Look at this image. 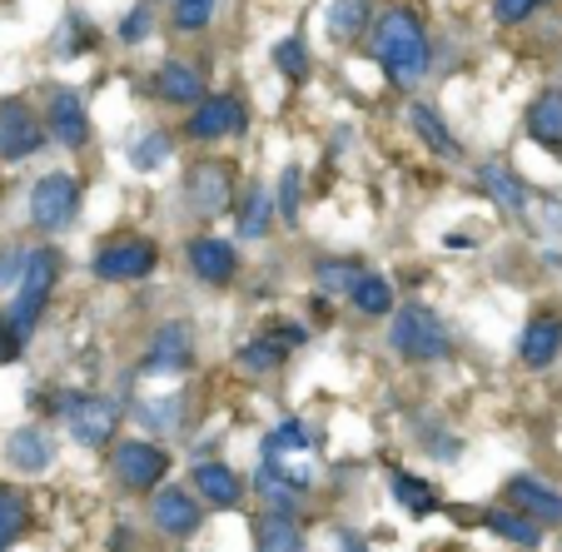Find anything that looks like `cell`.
Segmentation results:
<instances>
[{
    "label": "cell",
    "mask_w": 562,
    "mask_h": 552,
    "mask_svg": "<svg viewBox=\"0 0 562 552\" xmlns=\"http://www.w3.org/2000/svg\"><path fill=\"white\" fill-rule=\"evenodd\" d=\"M50 129H55V139H60L65 149L86 145L90 125H86V105H80V95H75V90H55V95H50Z\"/></svg>",
    "instance_id": "cell-13"
},
{
    "label": "cell",
    "mask_w": 562,
    "mask_h": 552,
    "mask_svg": "<svg viewBox=\"0 0 562 552\" xmlns=\"http://www.w3.org/2000/svg\"><path fill=\"white\" fill-rule=\"evenodd\" d=\"M265 229H269V200H265V190H255L249 194V214H239V234H245V239H259Z\"/></svg>",
    "instance_id": "cell-33"
},
{
    "label": "cell",
    "mask_w": 562,
    "mask_h": 552,
    "mask_svg": "<svg viewBox=\"0 0 562 552\" xmlns=\"http://www.w3.org/2000/svg\"><path fill=\"white\" fill-rule=\"evenodd\" d=\"M414 125H418V135H424L434 149H443V155H458V139L448 135V129H443V120H438L428 105H414Z\"/></svg>",
    "instance_id": "cell-30"
},
{
    "label": "cell",
    "mask_w": 562,
    "mask_h": 552,
    "mask_svg": "<svg viewBox=\"0 0 562 552\" xmlns=\"http://www.w3.org/2000/svg\"><path fill=\"white\" fill-rule=\"evenodd\" d=\"M508 503L513 508H522L528 518H538V522H562V493L542 488L538 478H513L508 483Z\"/></svg>",
    "instance_id": "cell-16"
},
{
    "label": "cell",
    "mask_w": 562,
    "mask_h": 552,
    "mask_svg": "<svg viewBox=\"0 0 562 552\" xmlns=\"http://www.w3.org/2000/svg\"><path fill=\"white\" fill-rule=\"evenodd\" d=\"M477 180H483V190H488L508 214H522V210H528V190H522V184L513 180L503 165H483V170H477Z\"/></svg>",
    "instance_id": "cell-22"
},
{
    "label": "cell",
    "mask_w": 562,
    "mask_h": 552,
    "mask_svg": "<svg viewBox=\"0 0 562 552\" xmlns=\"http://www.w3.org/2000/svg\"><path fill=\"white\" fill-rule=\"evenodd\" d=\"M274 60H279V70L289 75V80H304V70H308V60H304V45L299 41H284L274 50Z\"/></svg>",
    "instance_id": "cell-34"
},
{
    "label": "cell",
    "mask_w": 562,
    "mask_h": 552,
    "mask_svg": "<svg viewBox=\"0 0 562 552\" xmlns=\"http://www.w3.org/2000/svg\"><path fill=\"white\" fill-rule=\"evenodd\" d=\"M21 528H25V503H21V493L0 488V548H11V542L21 538Z\"/></svg>",
    "instance_id": "cell-29"
},
{
    "label": "cell",
    "mask_w": 562,
    "mask_h": 552,
    "mask_svg": "<svg viewBox=\"0 0 562 552\" xmlns=\"http://www.w3.org/2000/svg\"><path fill=\"white\" fill-rule=\"evenodd\" d=\"M45 139V125L25 100H0V155L5 160H21L31 149H41Z\"/></svg>",
    "instance_id": "cell-6"
},
{
    "label": "cell",
    "mask_w": 562,
    "mask_h": 552,
    "mask_svg": "<svg viewBox=\"0 0 562 552\" xmlns=\"http://www.w3.org/2000/svg\"><path fill=\"white\" fill-rule=\"evenodd\" d=\"M75 210H80V184H75L70 174H45V180L35 184L31 219L41 224V229H65V224L75 219Z\"/></svg>",
    "instance_id": "cell-5"
},
{
    "label": "cell",
    "mask_w": 562,
    "mask_h": 552,
    "mask_svg": "<svg viewBox=\"0 0 562 552\" xmlns=\"http://www.w3.org/2000/svg\"><path fill=\"white\" fill-rule=\"evenodd\" d=\"M155 90L165 100H200L204 95V80H200V70L194 65H180V60H170V65H159L155 70Z\"/></svg>",
    "instance_id": "cell-20"
},
{
    "label": "cell",
    "mask_w": 562,
    "mask_h": 552,
    "mask_svg": "<svg viewBox=\"0 0 562 552\" xmlns=\"http://www.w3.org/2000/svg\"><path fill=\"white\" fill-rule=\"evenodd\" d=\"M483 522H488L493 532H498V538H508V542H522V548H532V542H538V528H532V518L528 512H503V508H493V512H483Z\"/></svg>",
    "instance_id": "cell-26"
},
{
    "label": "cell",
    "mask_w": 562,
    "mask_h": 552,
    "mask_svg": "<svg viewBox=\"0 0 562 552\" xmlns=\"http://www.w3.org/2000/svg\"><path fill=\"white\" fill-rule=\"evenodd\" d=\"M184 194H190V210L200 214H224L234 200V180L224 165H194L190 180H184Z\"/></svg>",
    "instance_id": "cell-10"
},
{
    "label": "cell",
    "mask_w": 562,
    "mask_h": 552,
    "mask_svg": "<svg viewBox=\"0 0 562 552\" xmlns=\"http://www.w3.org/2000/svg\"><path fill=\"white\" fill-rule=\"evenodd\" d=\"M115 473L125 488H155L165 478V448L155 443H120L115 448Z\"/></svg>",
    "instance_id": "cell-9"
},
{
    "label": "cell",
    "mask_w": 562,
    "mask_h": 552,
    "mask_svg": "<svg viewBox=\"0 0 562 552\" xmlns=\"http://www.w3.org/2000/svg\"><path fill=\"white\" fill-rule=\"evenodd\" d=\"M15 353H21V334H15L11 324H0V363L15 359Z\"/></svg>",
    "instance_id": "cell-38"
},
{
    "label": "cell",
    "mask_w": 562,
    "mask_h": 552,
    "mask_svg": "<svg viewBox=\"0 0 562 552\" xmlns=\"http://www.w3.org/2000/svg\"><path fill=\"white\" fill-rule=\"evenodd\" d=\"M279 363H284V349H279V343H269V339L239 349V369H249V373H274Z\"/></svg>",
    "instance_id": "cell-31"
},
{
    "label": "cell",
    "mask_w": 562,
    "mask_h": 552,
    "mask_svg": "<svg viewBox=\"0 0 562 552\" xmlns=\"http://www.w3.org/2000/svg\"><path fill=\"white\" fill-rule=\"evenodd\" d=\"M50 284H55V255H50V249H35V255H25V264H21V294H15V304H11V329L21 334V339L35 329V319H41L45 298H50Z\"/></svg>",
    "instance_id": "cell-4"
},
{
    "label": "cell",
    "mask_w": 562,
    "mask_h": 552,
    "mask_svg": "<svg viewBox=\"0 0 562 552\" xmlns=\"http://www.w3.org/2000/svg\"><path fill=\"white\" fill-rule=\"evenodd\" d=\"M558 349H562V319L538 314V319L522 329V343H518L522 363H528V369H548V363L558 359Z\"/></svg>",
    "instance_id": "cell-12"
},
{
    "label": "cell",
    "mask_w": 562,
    "mask_h": 552,
    "mask_svg": "<svg viewBox=\"0 0 562 552\" xmlns=\"http://www.w3.org/2000/svg\"><path fill=\"white\" fill-rule=\"evenodd\" d=\"M528 129L542 145H562V90H542L528 110Z\"/></svg>",
    "instance_id": "cell-21"
},
{
    "label": "cell",
    "mask_w": 562,
    "mask_h": 552,
    "mask_svg": "<svg viewBox=\"0 0 562 552\" xmlns=\"http://www.w3.org/2000/svg\"><path fill=\"white\" fill-rule=\"evenodd\" d=\"M389 339H393V349L404 353V359H414V363H434V359H443L448 353L443 319H438L434 308H424V304H408L404 314H393Z\"/></svg>",
    "instance_id": "cell-2"
},
{
    "label": "cell",
    "mask_w": 562,
    "mask_h": 552,
    "mask_svg": "<svg viewBox=\"0 0 562 552\" xmlns=\"http://www.w3.org/2000/svg\"><path fill=\"white\" fill-rule=\"evenodd\" d=\"M363 269L353 264V259H329V264H318V289L324 294H349L353 284H359Z\"/></svg>",
    "instance_id": "cell-27"
},
{
    "label": "cell",
    "mask_w": 562,
    "mask_h": 552,
    "mask_svg": "<svg viewBox=\"0 0 562 552\" xmlns=\"http://www.w3.org/2000/svg\"><path fill=\"white\" fill-rule=\"evenodd\" d=\"M70 433L80 438L86 448H105L115 438V424H120V408L110 398H75L70 408Z\"/></svg>",
    "instance_id": "cell-8"
},
{
    "label": "cell",
    "mask_w": 562,
    "mask_h": 552,
    "mask_svg": "<svg viewBox=\"0 0 562 552\" xmlns=\"http://www.w3.org/2000/svg\"><path fill=\"white\" fill-rule=\"evenodd\" d=\"M145 31H149V15H145V11L130 15V25H120V35H125V41H139Z\"/></svg>",
    "instance_id": "cell-39"
},
{
    "label": "cell",
    "mask_w": 562,
    "mask_h": 552,
    "mask_svg": "<svg viewBox=\"0 0 562 552\" xmlns=\"http://www.w3.org/2000/svg\"><path fill=\"white\" fill-rule=\"evenodd\" d=\"M210 15H214V0H175L170 21L180 25V31H204V25H210Z\"/></svg>",
    "instance_id": "cell-32"
},
{
    "label": "cell",
    "mask_w": 562,
    "mask_h": 552,
    "mask_svg": "<svg viewBox=\"0 0 562 552\" xmlns=\"http://www.w3.org/2000/svg\"><path fill=\"white\" fill-rule=\"evenodd\" d=\"M373 55H379V65L389 70V80L414 86L418 75L428 70V35H424V25H418L408 11H389L379 21V35H373Z\"/></svg>",
    "instance_id": "cell-1"
},
{
    "label": "cell",
    "mask_w": 562,
    "mask_h": 552,
    "mask_svg": "<svg viewBox=\"0 0 562 552\" xmlns=\"http://www.w3.org/2000/svg\"><path fill=\"white\" fill-rule=\"evenodd\" d=\"M159 160H170V139H165V135H149L145 145L135 149V165H139V170H149V165H159Z\"/></svg>",
    "instance_id": "cell-36"
},
{
    "label": "cell",
    "mask_w": 562,
    "mask_h": 552,
    "mask_svg": "<svg viewBox=\"0 0 562 552\" xmlns=\"http://www.w3.org/2000/svg\"><path fill=\"white\" fill-rule=\"evenodd\" d=\"M5 458H11L15 467H25V473H41V467H50L55 448H50V438H45V428H15V433L5 438Z\"/></svg>",
    "instance_id": "cell-18"
},
{
    "label": "cell",
    "mask_w": 562,
    "mask_h": 552,
    "mask_svg": "<svg viewBox=\"0 0 562 552\" xmlns=\"http://www.w3.org/2000/svg\"><path fill=\"white\" fill-rule=\"evenodd\" d=\"M234 129H245V105H239L234 95H210L190 115L194 139H224V135H234Z\"/></svg>",
    "instance_id": "cell-11"
},
{
    "label": "cell",
    "mask_w": 562,
    "mask_h": 552,
    "mask_svg": "<svg viewBox=\"0 0 562 552\" xmlns=\"http://www.w3.org/2000/svg\"><path fill=\"white\" fill-rule=\"evenodd\" d=\"M393 498L404 503L414 518H428V512L438 508V498L428 493V483L424 478H408V473H393Z\"/></svg>",
    "instance_id": "cell-24"
},
{
    "label": "cell",
    "mask_w": 562,
    "mask_h": 552,
    "mask_svg": "<svg viewBox=\"0 0 562 552\" xmlns=\"http://www.w3.org/2000/svg\"><path fill=\"white\" fill-rule=\"evenodd\" d=\"M279 214H284V224L299 219V170H284V180H279Z\"/></svg>",
    "instance_id": "cell-35"
},
{
    "label": "cell",
    "mask_w": 562,
    "mask_h": 552,
    "mask_svg": "<svg viewBox=\"0 0 562 552\" xmlns=\"http://www.w3.org/2000/svg\"><path fill=\"white\" fill-rule=\"evenodd\" d=\"M363 21H369V0H334V11H329L334 41H353L363 31Z\"/></svg>",
    "instance_id": "cell-25"
},
{
    "label": "cell",
    "mask_w": 562,
    "mask_h": 552,
    "mask_svg": "<svg viewBox=\"0 0 562 552\" xmlns=\"http://www.w3.org/2000/svg\"><path fill=\"white\" fill-rule=\"evenodd\" d=\"M255 542L259 548H269V552H279V548H299V528H294V518H265L255 528Z\"/></svg>",
    "instance_id": "cell-28"
},
{
    "label": "cell",
    "mask_w": 562,
    "mask_h": 552,
    "mask_svg": "<svg viewBox=\"0 0 562 552\" xmlns=\"http://www.w3.org/2000/svg\"><path fill=\"white\" fill-rule=\"evenodd\" d=\"M194 488H200L204 503H214V508H234V503L245 498V483L234 478L224 463H200L194 467Z\"/></svg>",
    "instance_id": "cell-19"
},
{
    "label": "cell",
    "mask_w": 562,
    "mask_h": 552,
    "mask_svg": "<svg viewBox=\"0 0 562 552\" xmlns=\"http://www.w3.org/2000/svg\"><path fill=\"white\" fill-rule=\"evenodd\" d=\"M155 269V245L149 239H110L95 255L100 279H145Z\"/></svg>",
    "instance_id": "cell-7"
},
{
    "label": "cell",
    "mask_w": 562,
    "mask_h": 552,
    "mask_svg": "<svg viewBox=\"0 0 562 552\" xmlns=\"http://www.w3.org/2000/svg\"><path fill=\"white\" fill-rule=\"evenodd\" d=\"M349 294H353V304H359L363 314H373V319L393 308V289H389V279H379V274H359V284H353Z\"/></svg>",
    "instance_id": "cell-23"
},
{
    "label": "cell",
    "mask_w": 562,
    "mask_h": 552,
    "mask_svg": "<svg viewBox=\"0 0 562 552\" xmlns=\"http://www.w3.org/2000/svg\"><path fill=\"white\" fill-rule=\"evenodd\" d=\"M184 369H190V329H184V324H165V329L155 334L145 373H184Z\"/></svg>",
    "instance_id": "cell-14"
},
{
    "label": "cell",
    "mask_w": 562,
    "mask_h": 552,
    "mask_svg": "<svg viewBox=\"0 0 562 552\" xmlns=\"http://www.w3.org/2000/svg\"><path fill=\"white\" fill-rule=\"evenodd\" d=\"M155 522L170 532V538H190V532L200 528V503H194L184 488H165L155 498Z\"/></svg>",
    "instance_id": "cell-15"
},
{
    "label": "cell",
    "mask_w": 562,
    "mask_h": 552,
    "mask_svg": "<svg viewBox=\"0 0 562 552\" xmlns=\"http://www.w3.org/2000/svg\"><path fill=\"white\" fill-rule=\"evenodd\" d=\"M542 0H498V5H493V11H498V21L503 25H518V21H528L532 11H538Z\"/></svg>",
    "instance_id": "cell-37"
},
{
    "label": "cell",
    "mask_w": 562,
    "mask_h": 552,
    "mask_svg": "<svg viewBox=\"0 0 562 552\" xmlns=\"http://www.w3.org/2000/svg\"><path fill=\"white\" fill-rule=\"evenodd\" d=\"M265 467H274L279 478H284L289 488H299V493L314 483V448H308L304 424H299V418H284V424L265 438Z\"/></svg>",
    "instance_id": "cell-3"
},
{
    "label": "cell",
    "mask_w": 562,
    "mask_h": 552,
    "mask_svg": "<svg viewBox=\"0 0 562 552\" xmlns=\"http://www.w3.org/2000/svg\"><path fill=\"white\" fill-rule=\"evenodd\" d=\"M190 269L204 279V284H229L234 279V249L224 245V239H194Z\"/></svg>",
    "instance_id": "cell-17"
}]
</instances>
